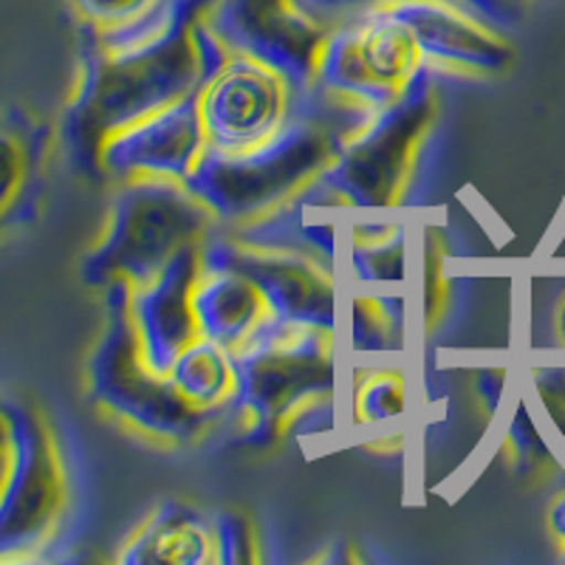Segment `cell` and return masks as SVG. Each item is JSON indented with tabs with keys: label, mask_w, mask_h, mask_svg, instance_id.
<instances>
[{
	"label": "cell",
	"mask_w": 565,
	"mask_h": 565,
	"mask_svg": "<svg viewBox=\"0 0 565 565\" xmlns=\"http://www.w3.org/2000/svg\"><path fill=\"white\" fill-rule=\"evenodd\" d=\"M212 3L170 0L159 32L125 49H108L97 29L79 23L77 88L60 119L71 170L103 179L99 150L110 134L199 90L226 63L230 52L204 23Z\"/></svg>",
	"instance_id": "cell-1"
},
{
	"label": "cell",
	"mask_w": 565,
	"mask_h": 565,
	"mask_svg": "<svg viewBox=\"0 0 565 565\" xmlns=\"http://www.w3.org/2000/svg\"><path fill=\"white\" fill-rule=\"evenodd\" d=\"M300 99L302 114H291L275 136L244 153H224L206 145L184 186L210 206L218 224H249L277 210L331 164L342 141L360 128L342 119L334 99L311 90Z\"/></svg>",
	"instance_id": "cell-2"
},
{
	"label": "cell",
	"mask_w": 565,
	"mask_h": 565,
	"mask_svg": "<svg viewBox=\"0 0 565 565\" xmlns=\"http://www.w3.org/2000/svg\"><path fill=\"white\" fill-rule=\"evenodd\" d=\"M232 367L235 391L226 416L244 424L235 444L269 450L311 405L334 396V334L282 326L269 315L232 351Z\"/></svg>",
	"instance_id": "cell-3"
},
{
	"label": "cell",
	"mask_w": 565,
	"mask_h": 565,
	"mask_svg": "<svg viewBox=\"0 0 565 565\" xmlns=\"http://www.w3.org/2000/svg\"><path fill=\"white\" fill-rule=\"evenodd\" d=\"M103 297V331L88 356V402L128 424L130 430L161 444L190 447L226 418L218 411H199L175 391L173 380L156 373L141 353L139 331L130 315L128 280H110Z\"/></svg>",
	"instance_id": "cell-4"
},
{
	"label": "cell",
	"mask_w": 565,
	"mask_h": 565,
	"mask_svg": "<svg viewBox=\"0 0 565 565\" xmlns=\"http://www.w3.org/2000/svg\"><path fill=\"white\" fill-rule=\"evenodd\" d=\"M438 116V85L430 63L385 108L371 110L353 130L311 193L326 204L356 212H387L405 201L422 145Z\"/></svg>",
	"instance_id": "cell-5"
},
{
	"label": "cell",
	"mask_w": 565,
	"mask_h": 565,
	"mask_svg": "<svg viewBox=\"0 0 565 565\" xmlns=\"http://www.w3.org/2000/svg\"><path fill=\"white\" fill-rule=\"evenodd\" d=\"M215 224L210 206L184 181L128 179L110 201L103 238L85 255L79 277L90 289H105L119 277L130 286H145L181 246L204 244Z\"/></svg>",
	"instance_id": "cell-6"
},
{
	"label": "cell",
	"mask_w": 565,
	"mask_h": 565,
	"mask_svg": "<svg viewBox=\"0 0 565 565\" xmlns=\"http://www.w3.org/2000/svg\"><path fill=\"white\" fill-rule=\"evenodd\" d=\"M9 422L7 478L0 483V563L34 559L68 521L71 476L60 441L38 407L0 398Z\"/></svg>",
	"instance_id": "cell-7"
},
{
	"label": "cell",
	"mask_w": 565,
	"mask_h": 565,
	"mask_svg": "<svg viewBox=\"0 0 565 565\" xmlns=\"http://www.w3.org/2000/svg\"><path fill=\"white\" fill-rule=\"evenodd\" d=\"M424 63L416 34L405 20L373 7L328 32L315 90L362 110L385 108L402 97Z\"/></svg>",
	"instance_id": "cell-8"
},
{
	"label": "cell",
	"mask_w": 565,
	"mask_h": 565,
	"mask_svg": "<svg viewBox=\"0 0 565 565\" xmlns=\"http://www.w3.org/2000/svg\"><path fill=\"white\" fill-rule=\"evenodd\" d=\"M204 23L230 54L275 68L297 97L315 90L317 63L331 29L302 12L297 0H215Z\"/></svg>",
	"instance_id": "cell-9"
},
{
	"label": "cell",
	"mask_w": 565,
	"mask_h": 565,
	"mask_svg": "<svg viewBox=\"0 0 565 565\" xmlns=\"http://www.w3.org/2000/svg\"><path fill=\"white\" fill-rule=\"evenodd\" d=\"M201 266L235 271L255 282L269 315L282 326L322 328L337 334L334 275L315 257L241 244L235 238H204Z\"/></svg>",
	"instance_id": "cell-10"
},
{
	"label": "cell",
	"mask_w": 565,
	"mask_h": 565,
	"mask_svg": "<svg viewBox=\"0 0 565 565\" xmlns=\"http://www.w3.org/2000/svg\"><path fill=\"white\" fill-rule=\"evenodd\" d=\"M297 94L269 65L230 54L199 90L206 145L244 153L275 136L291 116Z\"/></svg>",
	"instance_id": "cell-11"
},
{
	"label": "cell",
	"mask_w": 565,
	"mask_h": 565,
	"mask_svg": "<svg viewBox=\"0 0 565 565\" xmlns=\"http://www.w3.org/2000/svg\"><path fill=\"white\" fill-rule=\"evenodd\" d=\"M199 90L110 134L99 150L103 173L122 181L141 175L184 181L206 150Z\"/></svg>",
	"instance_id": "cell-12"
},
{
	"label": "cell",
	"mask_w": 565,
	"mask_h": 565,
	"mask_svg": "<svg viewBox=\"0 0 565 565\" xmlns=\"http://www.w3.org/2000/svg\"><path fill=\"white\" fill-rule=\"evenodd\" d=\"M413 29L427 63L501 74L512 65L514 49L487 18L458 0H387L380 3Z\"/></svg>",
	"instance_id": "cell-13"
},
{
	"label": "cell",
	"mask_w": 565,
	"mask_h": 565,
	"mask_svg": "<svg viewBox=\"0 0 565 565\" xmlns=\"http://www.w3.org/2000/svg\"><path fill=\"white\" fill-rule=\"evenodd\" d=\"M201 271V244H186L159 275L130 291V315L141 353L156 373L168 376L179 353L201 337L193 311V289Z\"/></svg>",
	"instance_id": "cell-14"
},
{
	"label": "cell",
	"mask_w": 565,
	"mask_h": 565,
	"mask_svg": "<svg viewBox=\"0 0 565 565\" xmlns=\"http://www.w3.org/2000/svg\"><path fill=\"white\" fill-rule=\"evenodd\" d=\"M52 130L23 110L0 114V232L38 218Z\"/></svg>",
	"instance_id": "cell-15"
},
{
	"label": "cell",
	"mask_w": 565,
	"mask_h": 565,
	"mask_svg": "<svg viewBox=\"0 0 565 565\" xmlns=\"http://www.w3.org/2000/svg\"><path fill=\"white\" fill-rule=\"evenodd\" d=\"M125 565L215 563V532L206 514L190 503L164 498L116 554Z\"/></svg>",
	"instance_id": "cell-16"
},
{
	"label": "cell",
	"mask_w": 565,
	"mask_h": 565,
	"mask_svg": "<svg viewBox=\"0 0 565 565\" xmlns=\"http://www.w3.org/2000/svg\"><path fill=\"white\" fill-rule=\"evenodd\" d=\"M193 311L199 334L230 351L244 345L269 317V306L255 282L226 269L201 271L193 289Z\"/></svg>",
	"instance_id": "cell-17"
},
{
	"label": "cell",
	"mask_w": 565,
	"mask_h": 565,
	"mask_svg": "<svg viewBox=\"0 0 565 565\" xmlns=\"http://www.w3.org/2000/svg\"><path fill=\"white\" fill-rule=\"evenodd\" d=\"M334 221L326 218L322 201L309 186L277 210L266 212L260 218L241 224L230 238L241 244L266 246V249H289L320 260L322 266L334 269Z\"/></svg>",
	"instance_id": "cell-18"
},
{
	"label": "cell",
	"mask_w": 565,
	"mask_h": 565,
	"mask_svg": "<svg viewBox=\"0 0 565 565\" xmlns=\"http://www.w3.org/2000/svg\"><path fill=\"white\" fill-rule=\"evenodd\" d=\"M175 391L199 411L226 413L232 391H235V367L232 351L218 342L199 337L193 345L179 353L168 373Z\"/></svg>",
	"instance_id": "cell-19"
},
{
	"label": "cell",
	"mask_w": 565,
	"mask_h": 565,
	"mask_svg": "<svg viewBox=\"0 0 565 565\" xmlns=\"http://www.w3.org/2000/svg\"><path fill=\"white\" fill-rule=\"evenodd\" d=\"M407 230L402 224H382L380 232L353 238L351 269L362 286H402L405 282Z\"/></svg>",
	"instance_id": "cell-20"
},
{
	"label": "cell",
	"mask_w": 565,
	"mask_h": 565,
	"mask_svg": "<svg viewBox=\"0 0 565 565\" xmlns=\"http://www.w3.org/2000/svg\"><path fill=\"white\" fill-rule=\"evenodd\" d=\"M405 302L398 295L360 291L351 300V345L360 353H385L398 342Z\"/></svg>",
	"instance_id": "cell-21"
},
{
	"label": "cell",
	"mask_w": 565,
	"mask_h": 565,
	"mask_svg": "<svg viewBox=\"0 0 565 565\" xmlns=\"http://www.w3.org/2000/svg\"><path fill=\"white\" fill-rule=\"evenodd\" d=\"M356 422L360 424H391L405 416L407 393L405 376L398 371H373L356 385Z\"/></svg>",
	"instance_id": "cell-22"
},
{
	"label": "cell",
	"mask_w": 565,
	"mask_h": 565,
	"mask_svg": "<svg viewBox=\"0 0 565 565\" xmlns=\"http://www.w3.org/2000/svg\"><path fill=\"white\" fill-rule=\"evenodd\" d=\"M380 3H387V0H297V7L302 12L311 14L317 23H322L328 29L340 26L345 20L356 18L365 9L380 7ZM458 3H463V7L481 14V18H487L498 29H503V23H509V9L503 0H458Z\"/></svg>",
	"instance_id": "cell-23"
},
{
	"label": "cell",
	"mask_w": 565,
	"mask_h": 565,
	"mask_svg": "<svg viewBox=\"0 0 565 565\" xmlns=\"http://www.w3.org/2000/svg\"><path fill=\"white\" fill-rule=\"evenodd\" d=\"M212 532H215V563L218 565H249L257 559L255 526L246 514L235 509L215 512Z\"/></svg>",
	"instance_id": "cell-24"
},
{
	"label": "cell",
	"mask_w": 565,
	"mask_h": 565,
	"mask_svg": "<svg viewBox=\"0 0 565 565\" xmlns=\"http://www.w3.org/2000/svg\"><path fill=\"white\" fill-rule=\"evenodd\" d=\"M71 7L83 23L99 29V32H108V29L139 23V20L161 12L168 7V0H71Z\"/></svg>",
	"instance_id": "cell-25"
},
{
	"label": "cell",
	"mask_w": 565,
	"mask_h": 565,
	"mask_svg": "<svg viewBox=\"0 0 565 565\" xmlns=\"http://www.w3.org/2000/svg\"><path fill=\"white\" fill-rule=\"evenodd\" d=\"M507 450L509 461H512V469L518 476H532L534 469H540L548 461V447L540 436V430L534 427L532 413L523 405H518L512 422H509L507 430Z\"/></svg>",
	"instance_id": "cell-26"
},
{
	"label": "cell",
	"mask_w": 565,
	"mask_h": 565,
	"mask_svg": "<svg viewBox=\"0 0 565 565\" xmlns=\"http://www.w3.org/2000/svg\"><path fill=\"white\" fill-rule=\"evenodd\" d=\"M534 385L548 418L565 438V367H543L534 373Z\"/></svg>",
	"instance_id": "cell-27"
},
{
	"label": "cell",
	"mask_w": 565,
	"mask_h": 565,
	"mask_svg": "<svg viewBox=\"0 0 565 565\" xmlns=\"http://www.w3.org/2000/svg\"><path fill=\"white\" fill-rule=\"evenodd\" d=\"M476 391L478 396L483 398L489 413L498 411L501 405V393H503V371H494V367H483L476 376Z\"/></svg>",
	"instance_id": "cell-28"
},
{
	"label": "cell",
	"mask_w": 565,
	"mask_h": 565,
	"mask_svg": "<svg viewBox=\"0 0 565 565\" xmlns=\"http://www.w3.org/2000/svg\"><path fill=\"white\" fill-rule=\"evenodd\" d=\"M548 529L565 546V492H559L548 507Z\"/></svg>",
	"instance_id": "cell-29"
},
{
	"label": "cell",
	"mask_w": 565,
	"mask_h": 565,
	"mask_svg": "<svg viewBox=\"0 0 565 565\" xmlns=\"http://www.w3.org/2000/svg\"><path fill=\"white\" fill-rule=\"evenodd\" d=\"M9 452H12V441H9V422H7V413H3V405H0V483H3V478H7Z\"/></svg>",
	"instance_id": "cell-30"
},
{
	"label": "cell",
	"mask_w": 565,
	"mask_h": 565,
	"mask_svg": "<svg viewBox=\"0 0 565 565\" xmlns=\"http://www.w3.org/2000/svg\"><path fill=\"white\" fill-rule=\"evenodd\" d=\"M559 337L565 340V302H563V309H559Z\"/></svg>",
	"instance_id": "cell-31"
},
{
	"label": "cell",
	"mask_w": 565,
	"mask_h": 565,
	"mask_svg": "<svg viewBox=\"0 0 565 565\" xmlns=\"http://www.w3.org/2000/svg\"><path fill=\"white\" fill-rule=\"evenodd\" d=\"M563 559H565V554H563Z\"/></svg>",
	"instance_id": "cell-32"
}]
</instances>
